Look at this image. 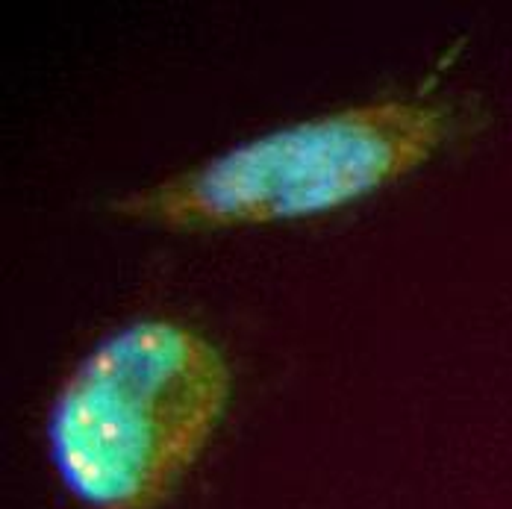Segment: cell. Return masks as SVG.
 <instances>
[{
    "instance_id": "1",
    "label": "cell",
    "mask_w": 512,
    "mask_h": 509,
    "mask_svg": "<svg viewBox=\"0 0 512 509\" xmlns=\"http://www.w3.org/2000/svg\"><path fill=\"white\" fill-rule=\"evenodd\" d=\"M230 368L192 327L133 321L74 365L48 412V457L83 509H159L206 451Z\"/></svg>"
},
{
    "instance_id": "2",
    "label": "cell",
    "mask_w": 512,
    "mask_h": 509,
    "mask_svg": "<svg viewBox=\"0 0 512 509\" xmlns=\"http://www.w3.org/2000/svg\"><path fill=\"white\" fill-rule=\"evenodd\" d=\"M448 136L442 106L377 101L307 118L112 201L121 218L212 230L321 215L418 171Z\"/></svg>"
}]
</instances>
